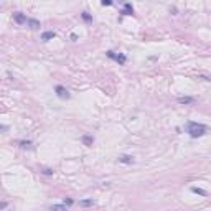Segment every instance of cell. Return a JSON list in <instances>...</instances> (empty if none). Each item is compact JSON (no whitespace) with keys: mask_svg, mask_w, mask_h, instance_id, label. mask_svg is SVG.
Returning a JSON list of instances; mask_svg holds the SVG:
<instances>
[{"mask_svg":"<svg viewBox=\"0 0 211 211\" xmlns=\"http://www.w3.org/2000/svg\"><path fill=\"white\" fill-rule=\"evenodd\" d=\"M186 132L190 134V137L198 139V137H201V135L206 134V125L198 124V122H188V124H186Z\"/></svg>","mask_w":211,"mask_h":211,"instance_id":"obj_1","label":"cell"},{"mask_svg":"<svg viewBox=\"0 0 211 211\" xmlns=\"http://www.w3.org/2000/svg\"><path fill=\"white\" fill-rule=\"evenodd\" d=\"M55 91H56V96H58L59 99H69V93H68V89H66V87L56 86Z\"/></svg>","mask_w":211,"mask_h":211,"instance_id":"obj_2","label":"cell"},{"mask_svg":"<svg viewBox=\"0 0 211 211\" xmlns=\"http://www.w3.org/2000/svg\"><path fill=\"white\" fill-rule=\"evenodd\" d=\"M107 56H109V58H112V59H115V61L121 63V65H124V63L127 61V58H125L124 55H121V53L117 55V53H114V51H107Z\"/></svg>","mask_w":211,"mask_h":211,"instance_id":"obj_3","label":"cell"},{"mask_svg":"<svg viewBox=\"0 0 211 211\" xmlns=\"http://www.w3.org/2000/svg\"><path fill=\"white\" fill-rule=\"evenodd\" d=\"M13 20H15L17 23H20V25H22V23H27L28 22V18L25 15H23L22 12H17V13H13Z\"/></svg>","mask_w":211,"mask_h":211,"instance_id":"obj_4","label":"cell"},{"mask_svg":"<svg viewBox=\"0 0 211 211\" xmlns=\"http://www.w3.org/2000/svg\"><path fill=\"white\" fill-rule=\"evenodd\" d=\"M27 25L30 27L31 30H38V28H40V22H38V20H35V18H28Z\"/></svg>","mask_w":211,"mask_h":211,"instance_id":"obj_5","label":"cell"},{"mask_svg":"<svg viewBox=\"0 0 211 211\" xmlns=\"http://www.w3.org/2000/svg\"><path fill=\"white\" fill-rule=\"evenodd\" d=\"M55 36H56L55 31H45V33L41 35V40H43V41H50V40H53Z\"/></svg>","mask_w":211,"mask_h":211,"instance_id":"obj_6","label":"cell"},{"mask_svg":"<svg viewBox=\"0 0 211 211\" xmlns=\"http://www.w3.org/2000/svg\"><path fill=\"white\" fill-rule=\"evenodd\" d=\"M96 205V201H94L93 198H87V200H81L79 201V206H84V208H86V206H94Z\"/></svg>","mask_w":211,"mask_h":211,"instance_id":"obj_7","label":"cell"},{"mask_svg":"<svg viewBox=\"0 0 211 211\" xmlns=\"http://www.w3.org/2000/svg\"><path fill=\"white\" fill-rule=\"evenodd\" d=\"M119 162L121 163H134V157L132 155H122V157H119Z\"/></svg>","mask_w":211,"mask_h":211,"instance_id":"obj_8","label":"cell"},{"mask_svg":"<svg viewBox=\"0 0 211 211\" xmlns=\"http://www.w3.org/2000/svg\"><path fill=\"white\" fill-rule=\"evenodd\" d=\"M178 102L180 104H193L195 102V99H193V97H190V96H185V97H178Z\"/></svg>","mask_w":211,"mask_h":211,"instance_id":"obj_9","label":"cell"},{"mask_svg":"<svg viewBox=\"0 0 211 211\" xmlns=\"http://www.w3.org/2000/svg\"><path fill=\"white\" fill-rule=\"evenodd\" d=\"M122 13H124V15H132V13H134V8H132L131 3H125V5H124V10H122Z\"/></svg>","mask_w":211,"mask_h":211,"instance_id":"obj_10","label":"cell"},{"mask_svg":"<svg viewBox=\"0 0 211 211\" xmlns=\"http://www.w3.org/2000/svg\"><path fill=\"white\" fill-rule=\"evenodd\" d=\"M50 209L51 211H68V206L66 205H53Z\"/></svg>","mask_w":211,"mask_h":211,"instance_id":"obj_11","label":"cell"},{"mask_svg":"<svg viewBox=\"0 0 211 211\" xmlns=\"http://www.w3.org/2000/svg\"><path fill=\"white\" fill-rule=\"evenodd\" d=\"M191 191L193 193H196V195H201V196H206L208 193H206V190H203V188H196V186H191Z\"/></svg>","mask_w":211,"mask_h":211,"instance_id":"obj_12","label":"cell"},{"mask_svg":"<svg viewBox=\"0 0 211 211\" xmlns=\"http://www.w3.org/2000/svg\"><path fill=\"white\" fill-rule=\"evenodd\" d=\"M20 147H22V149H31V142L30 140H20Z\"/></svg>","mask_w":211,"mask_h":211,"instance_id":"obj_13","label":"cell"},{"mask_svg":"<svg viewBox=\"0 0 211 211\" xmlns=\"http://www.w3.org/2000/svg\"><path fill=\"white\" fill-rule=\"evenodd\" d=\"M83 142H84V143H86V145H87V147H89V145H93V142H94V139H93V137H89V135H84V137H83Z\"/></svg>","mask_w":211,"mask_h":211,"instance_id":"obj_14","label":"cell"},{"mask_svg":"<svg viewBox=\"0 0 211 211\" xmlns=\"http://www.w3.org/2000/svg\"><path fill=\"white\" fill-rule=\"evenodd\" d=\"M83 20H84V22H91V20H93V17H91L87 12H84L83 13Z\"/></svg>","mask_w":211,"mask_h":211,"instance_id":"obj_15","label":"cell"},{"mask_svg":"<svg viewBox=\"0 0 211 211\" xmlns=\"http://www.w3.org/2000/svg\"><path fill=\"white\" fill-rule=\"evenodd\" d=\"M73 203H74V201H73L71 198H65V201H63V205H66V206H71Z\"/></svg>","mask_w":211,"mask_h":211,"instance_id":"obj_16","label":"cell"},{"mask_svg":"<svg viewBox=\"0 0 211 211\" xmlns=\"http://www.w3.org/2000/svg\"><path fill=\"white\" fill-rule=\"evenodd\" d=\"M43 173H45V175H53V170H51V168H45Z\"/></svg>","mask_w":211,"mask_h":211,"instance_id":"obj_17","label":"cell"},{"mask_svg":"<svg viewBox=\"0 0 211 211\" xmlns=\"http://www.w3.org/2000/svg\"><path fill=\"white\" fill-rule=\"evenodd\" d=\"M102 5H104V7H109V5H112V2H109V0H104Z\"/></svg>","mask_w":211,"mask_h":211,"instance_id":"obj_18","label":"cell"}]
</instances>
